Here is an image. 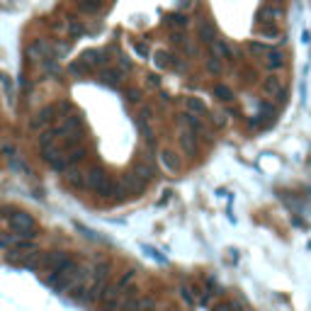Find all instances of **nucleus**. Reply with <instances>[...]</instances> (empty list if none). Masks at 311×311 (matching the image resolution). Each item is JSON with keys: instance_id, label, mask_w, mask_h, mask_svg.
Instances as JSON below:
<instances>
[{"instance_id": "obj_1", "label": "nucleus", "mask_w": 311, "mask_h": 311, "mask_svg": "<svg viewBox=\"0 0 311 311\" xmlns=\"http://www.w3.org/2000/svg\"><path fill=\"white\" fill-rule=\"evenodd\" d=\"M10 229L17 231L19 238H32L34 231H37V224H34V217H32V214L15 212V214H10Z\"/></svg>"}, {"instance_id": "obj_2", "label": "nucleus", "mask_w": 311, "mask_h": 311, "mask_svg": "<svg viewBox=\"0 0 311 311\" xmlns=\"http://www.w3.org/2000/svg\"><path fill=\"white\" fill-rule=\"evenodd\" d=\"M122 190H124V195H129V197H139L146 190V180L141 175H136L134 170H129V173H124V178H122Z\"/></svg>"}, {"instance_id": "obj_3", "label": "nucleus", "mask_w": 311, "mask_h": 311, "mask_svg": "<svg viewBox=\"0 0 311 311\" xmlns=\"http://www.w3.org/2000/svg\"><path fill=\"white\" fill-rule=\"evenodd\" d=\"M136 175H141L144 180H153L156 178V165H153V156L151 153H144V158H139L136 163H134V168H131Z\"/></svg>"}, {"instance_id": "obj_4", "label": "nucleus", "mask_w": 311, "mask_h": 311, "mask_svg": "<svg viewBox=\"0 0 311 311\" xmlns=\"http://www.w3.org/2000/svg\"><path fill=\"white\" fill-rule=\"evenodd\" d=\"M107 180H110V178H107V173H105L102 168H97V165L90 168V170L85 173V187H90L92 192H97V190L107 183Z\"/></svg>"}, {"instance_id": "obj_5", "label": "nucleus", "mask_w": 311, "mask_h": 311, "mask_svg": "<svg viewBox=\"0 0 311 311\" xmlns=\"http://www.w3.org/2000/svg\"><path fill=\"white\" fill-rule=\"evenodd\" d=\"M161 163L168 173H180L183 170V161H180V156L175 153V151H170V148H163L161 151Z\"/></svg>"}, {"instance_id": "obj_6", "label": "nucleus", "mask_w": 311, "mask_h": 311, "mask_svg": "<svg viewBox=\"0 0 311 311\" xmlns=\"http://www.w3.org/2000/svg\"><path fill=\"white\" fill-rule=\"evenodd\" d=\"M80 61H83L88 68H97V66L102 68V66H107V61H110V58H107L105 51H100V49H90V51H85V54H83Z\"/></svg>"}, {"instance_id": "obj_7", "label": "nucleus", "mask_w": 311, "mask_h": 311, "mask_svg": "<svg viewBox=\"0 0 311 311\" xmlns=\"http://www.w3.org/2000/svg\"><path fill=\"white\" fill-rule=\"evenodd\" d=\"M178 141H180V148H183L187 156H195V153H197V141H195V131H192V129H180Z\"/></svg>"}, {"instance_id": "obj_8", "label": "nucleus", "mask_w": 311, "mask_h": 311, "mask_svg": "<svg viewBox=\"0 0 311 311\" xmlns=\"http://www.w3.org/2000/svg\"><path fill=\"white\" fill-rule=\"evenodd\" d=\"M280 15H282V10H280V7H273V5H263V7H260V10H258V22H260V24H273L275 19L280 17Z\"/></svg>"}, {"instance_id": "obj_9", "label": "nucleus", "mask_w": 311, "mask_h": 311, "mask_svg": "<svg viewBox=\"0 0 311 311\" xmlns=\"http://www.w3.org/2000/svg\"><path fill=\"white\" fill-rule=\"evenodd\" d=\"M212 56L214 58H224V61H234V54H231V49H229V44L226 41H221V39H214L212 44Z\"/></svg>"}, {"instance_id": "obj_10", "label": "nucleus", "mask_w": 311, "mask_h": 311, "mask_svg": "<svg viewBox=\"0 0 311 311\" xmlns=\"http://www.w3.org/2000/svg\"><path fill=\"white\" fill-rule=\"evenodd\" d=\"M58 112V107L56 105H51V107H44V110L37 114V119L32 122V129H41V127H46L51 119H54V114Z\"/></svg>"}, {"instance_id": "obj_11", "label": "nucleus", "mask_w": 311, "mask_h": 311, "mask_svg": "<svg viewBox=\"0 0 311 311\" xmlns=\"http://www.w3.org/2000/svg\"><path fill=\"white\" fill-rule=\"evenodd\" d=\"M66 183L71 185V187H85V173L83 170H78V168H68L66 170Z\"/></svg>"}, {"instance_id": "obj_12", "label": "nucleus", "mask_w": 311, "mask_h": 311, "mask_svg": "<svg viewBox=\"0 0 311 311\" xmlns=\"http://www.w3.org/2000/svg\"><path fill=\"white\" fill-rule=\"evenodd\" d=\"M265 66L270 71H282L285 68V56L280 54V51H268L265 54Z\"/></svg>"}, {"instance_id": "obj_13", "label": "nucleus", "mask_w": 311, "mask_h": 311, "mask_svg": "<svg viewBox=\"0 0 311 311\" xmlns=\"http://www.w3.org/2000/svg\"><path fill=\"white\" fill-rule=\"evenodd\" d=\"M185 107L192 114H207V105L202 102L200 97H185Z\"/></svg>"}, {"instance_id": "obj_14", "label": "nucleus", "mask_w": 311, "mask_h": 311, "mask_svg": "<svg viewBox=\"0 0 311 311\" xmlns=\"http://www.w3.org/2000/svg\"><path fill=\"white\" fill-rule=\"evenodd\" d=\"M200 39L202 41H204V44H212V41H214V24H212V22H202L200 24Z\"/></svg>"}, {"instance_id": "obj_15", "label": "nucleus", "mask_w": 311, "mask_h": 311, "mask_svg": "<svg viewBox=\"0 0 311 311\" xmlns=\"http://www.w3.org/2000/svg\"><path fill=\"white\" fill-rule=\"evenodd\" d=\"M102 83H107V85H119V83H122V71H117V68L102 71Z\"/></svg>"}, {"instance_id": "obj_16", "label": "nucleus", "mask_w": 311, "mask_h": 311, "mask_svg": "<svg viewBox=\"0 0 311 311\" xmlns=\"http://www.w3.org/2000/svg\"><path fill=\"white\" fill-rule=\"evenodd\" d=\"M265 90L275 92V95H280V97H282V95H285V85L280 83V78H268V80H265Z\"/></svg>"}, {"instance_id": "obj_17", "label": "nucleus", "mask_w": 311, "mask_h": 311, "mask_svg": "<svg viewBox=\"0 0 311 311\" xmlns=\"http://www.w3.org/2000/svg\"><path fill=\"white\" fill-rule=\"evenodd\" d=\"M80 10L83 12H100L102 10V0H80Z\"/></svg>"}, {"instance_id": "obj_18", "label": "nucleus", "mask_w": 311, "mask_h": 311, "mask_svg": "<svg viewBox=\"0 0 311 311\" xmlns=\"http://www.w3.org/2000/svg\"><path fill=\"white\" fill-rule=\"evenodd\" d=\"M258 34L265 39H280V29H275L273 24H260V27H258Z\"/></svg>"}, {"instance_id": "obj_19", "label": "nucleus", "mask_w": 311, "mask_h": 311, "mask_svg": "<svg viewBox=\"0 0 311 311\" xmlns=\"http://www.w3.org/2000/svg\"><path fill=\"white\" fill-rule=\"evenodd\" d=\"M214 95L219 97L221 102H231L234 100V92H231V88H226V85H214Z\"/></svg>"}, {"instance_id": "obj_20", "label": "nucleus", "mask_w": 311, "mask_h": 311, "mask_svg": "<svg viewBox=\"0 0 311 311\" xmlns=\"http://www.w3.org/2000/svg\"><path fill=\"white\" fill-rule=\"evenodd\" d=\"M56 144V134L54 129L51 131H41V136H39V148H49Z\"/></svg>"}, {"instance_id": "obj_21", "label": "nucleus", "mask_w": 311, "mask_h": 311, "mask_svg": "<svg viewBox=\"0 0 311 311\" xmlns=\"http://www.w3.org/2000/svg\"><path fill=\"white\" fill-rule=\"evenodd\" d=\"M170 58H173V56H168L165 51H156V56H153V61H156V66H158V68H168V66L173 63Z\"/></svg>"}, {"instance_id": "obj_22", "label": "nucleus", "mask_w": 311, "mask_h": 311, "mask_svg": "<svg viewBox=\"0 0 311 311\" xmlns=\"http://www.w3.org/2000/svg\"><path fill=\"white\" fill-rule=\"evenodd\" d=\"M168 24H175V27H187V17L185 15H168Z\"/></svg>"}, {"instance_id": "obj_23", "label": "nucleus", "mask_w": 311, "mask_h": 311, "mask_svg": "<svg viewBox=\"0 0 311 311\" xmlns=\"http://www.w3.org/2000/svg\"><path fill=\"white\" fill-rule=\"evenodd\" d=\"M88 71H90V68H88L83 61H75V63H71V73H75V75H85Z\"/></svg>"}, {"instance_id": "obj_24", "label": "nucleus", "mask_w": 311, "mask_h": 311, "mask_svg": "<svg viewBox=\"0 0 311 311\" xmlns=\"http://www.w3.org/2000/svg\"><path fill=\"white\" fill-rule=\"evenodd\" d=\"M207 71H212V73H221V63L214 58V56L207 61Z\"/></svg>"}, {"instance_id": "obj_25", "label": "nucleus", "mask_w": 311, "mask_h": 311, "mask_svg": "<svg viewBox=\"0 0 311 311\" xmlns=\"http://www.w3.org/2000/svg\"><path fill=\"white\" fill-rule=\"evenodd\" d=\"M248 46H251V51H256V54H268V51H270V49H268L265 44H260V41H251Z\"/></svg>"}, {"instance_id": "obj_26", "label": "nucleus", "mask_w": 311, "mask_h": 311, "mask_svg": "<svg viewBox=\"0 0 311 311\" xmlns=\"http://www.w3.org/2000/svg\"><path fill=\"white\" fill-rule=\"evenodd\" d=\"M209 119H212V122H214L217 127H224V124H226V114H224V112H214V114H212Z\"/></svg>"}, {"instance_id": "obj_27", "label": "nucleus", "mask_w": 311, "mask_h": 311, "mask_svg": "<svg viewBox=\"0 0 311 311\" xmlns=\"http://www.w3.org/2000/svg\"><path fill=\"white\" fill-rule=\"evenodd\" d=\"M134 49H136V54H139V56H144V58H146V56H148L146 46H144V44H139V41H134Z\"/></svg>"}, {"instance_id": "obj_28", "label": "nucleus", "mask_w": 311, "mask_h": 311, "mask_svg": "<svg viewBox=\"0 0 311 311\" xmlns=\"http://www.w3.org/2000/svg\"><path fill=\"white\" fill-rule=\"evenodd\" d=\"M148 85H151V88H158V85H161L158 75H148Z\"/></svg>"}, {"instance_id": "obj_29", "label": "nucleus", "mask_w": 311, "mask_h": 311, "mask_svg": "<svg viewBox=\"0 0 311 311\" xmlns=\"http://www.w3.org/2000/svg\"><path fill=\"white\" fill-rule=\"evenodd\" d=\"M127 97L131 100V102H139V100H141V97H139V92H136V90H129V92H127Z\"/></svg>"}]
</instances>
